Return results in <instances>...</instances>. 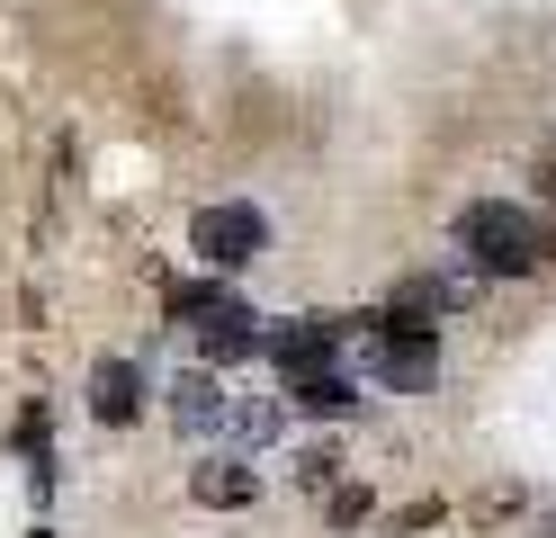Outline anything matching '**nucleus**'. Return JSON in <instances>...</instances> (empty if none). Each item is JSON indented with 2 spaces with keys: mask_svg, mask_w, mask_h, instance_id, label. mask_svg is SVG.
Wrapping results in <instances>:
<instances>
[{
  "mask_svg": "<svg viewBox=\"0 0 556 538\" xmlns=\"http://www.w3.org/2000/svg\"><path fill=\"white\" fill-rule=\"evenodd\" d=\"M27 538H54V529H46V521H37V529H27Z\"/></svg>",
  "mask_w": 556,
  "mask_h": 538,
  "instance_id": "obj_15",
  "label": "nucleus"
},
{
  "mask_svg": "<svg viewBox=\"0 0 556 538\" xmlns=\"http://www.w3.org/2000/svg\"><path fill=\"white\" fill-rule=\"evenodd\" d=\"M162 395V413H170V430L198 449V458H233V377H216V368H180L170 386H153Z\"/></svg>",
  "mask_w": 556,
  "mask_h": 538,
  "instance_id": "obj_4",
  "label": "nucleus"
},
{
  "mask_svg": "<svg viewBox=\"0 0 556 538\" xmlns=\"http://www.w3.org/2000/svg\"><path fill=\"white\" fill-rule=\"evenodd\" d=\"M269 251V215L252 198H216V207H198L189 215V261L198 270H216V278H242Z\"/></svg>",
  "mask_w": 556,
  "mask_h": 538,
  "instance_id": "obj_3",
  "label": "nucleus"
},
{
  "mask_svg": "<svg viewBox=\"0 0 556 538\" xmlns=\"http://www.w3.org/2000/svg\"><path fill=\"white\" fill-rule=\"evenodd\" d=\"M189 502H206V512H252V502H261V466L252 458H198L189 466Z\"/></svg>",
  "mask_w": 556,
  "mask_h": 538,
  "instance_id": "obj_8",
  "label": "nucleus"
},
{
  "mask_svg": "<svg viewBox=\"0 0 556 538\" xmlns=\"http://www.w3.org/2000/svg\"><path fill=\"white\" fill-rule=\"evenodd\" d=\"M351 341H368V377L387 386V395H422V386H440V323L377 305V314H351Z\"/></svg>",
  "mask_w": 556,
  "mask_h": 538,
  "instance_id": "obj_2",
  "label": "nucleus"
},
{
  "mask_svg": "<svg viewBox=\"0 0 556 538\" xmlns=\"http://www.w3.org/2000/svg\"><path fill=\"white\" fill-rule=\"evenodd\" d=\"M81 413L99 430H135V422L153 413V368H144V359H126V350H109L90 368V386H81Z\"/></svg>",
  "mask_w": 556,
  "mask_h": 538,
  "instance_id": "obj_6",
  "label": "nucleus"
},
{
  "mask_svg": "<svg viewBox=\"0 0 556 538\" xmlns=\"http://www.w3.org/2000/svg\"><path fill=\"white\" fill-rule=\"evenodd\" d=\"M278 395H288V413H305V422H351V413H359V377H351V368H315V377H288Z\"/></svg>",
  "mask_w": 556,
  "mask_h": 538,
  "instance_id": "obj_9",
  "label": "nucleus"
},
{
  "mask_svg": "<svg viewBox=\"0 0 556 538\" xmlns=\"http://www.w3.org/2000/svg\"><path fill=\"white\" fill-rule=\"evenodd\" d=\"M547 270H556V207H547Z\"/></svg>",
  "mask_w": 556,
  "mask_h": 538,
  "instance_id": "obj_14",
  "label": "nucleus"
},
{
  "mask_svg": "<svg viewBox=\"0 0 556 538\" xmlns=\"http://www.w3.org/2000/svg\"><path fill=\"white\" fill-rule=\"evenodd\" d=\"M324 521H332V529H359V521H377V493H368L359 476H341V485L324 493Z\"/></svg>",
  "mask_w": 556,
  "mask_h": 538,
  "instance_id": "obj_11",
  "label": "nucleus"
},
{
  "mask_svg": "<svg viewBox=\"0 0 556 538\" xmlns=\"http://www.w3.org/2000/svg\"><path fill=\"white\" fill-rule=\"evenodd\" d=\"M296 485H305V493H332V485H341V449H332V440L296 449Z\"/></svg>",
  "mask_w": 556,
  "mask_h": 538,
  "instance_id": "obj_12",
  "label": "nucleus"
},
{
  "mask_svg": "<svg viewBox=\"0 0 556 538\" xmlns=\"http://www.w3.org/2000/svg\"><path fill=\"white\" fill-rule=\"evenodd\" d=\"M198 368H216V377H233V368H252V359H261V314L252 305H242V297H225L216 314H206L198 323Z\"/></svg>",
  "mask_w": 556,
  "mask_h": 538,
  "instance_id": "obj_7",
  "label": "nucleus"
},
{
  "mask_svg": "<svg viewBox=\"0 0 556 538\" xmlns=\"http://www.w3.org/2000/svg\"><path fill=\"white\" fill-rule=\"evenodd\" d=\"M341 350H351V314H305V323H261V359L288 377H315V368H341Z\"/></svg>",
  "mask_w": 556,
  "mask_h": 538,
  "instance_id": "obj_5",
  "label": "nucleus"
},
{
  "mask_svg": "<svg viewBox=\"0 0 556 538\" xmlns=\"http://www.w3.org/2000/svg\"><path fill=\"white\" fill-rule=\"evenodd\" d=\"M539 189H547V207H556V135H547V153H539Z\"/></svg>",
  "mask_w": 556,
  "mask_h": 538,
  "instance_id": "obj_13",
  "label": "nucleus"
},
{
  "mask_svg": "<svg viewBox=\"0 0 556 538\" xmlns=\"http://www.w3.org/2000/svg\"><path fill=\"white\" fill-rule=\"evenodd\" d=\"M233 297V278H216V270H189V278H162V314L180 323V333H198L206 314H216Z\"/></svg>",
  "mask_w": 556,
  "mask_h": 538,
  "instance_id": "obj_10",
  "label": "nucleus"
},
{
  "mask_svg": "<svg viewBox=\"0 0 556 538\" xmlns=\"http://www.w3.org/2000/svg\"><path fill=\"white\" fill-rule=\"evenodd\" d=\"M448 251L476 278H539L547 270V215L530 198H467L448 215Z\"/></svg>",
  "mask_w": 556,
  "mask_h": 538,
  "instance_id": "obj_1",
  "label": "nucleus"
}]
</instances>
